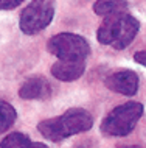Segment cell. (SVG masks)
Instances as JSON below:
<instances>
[{"label":"cell","instance_id":"6da1fadb","mask_svg":"<svg viewBox=\"0 0 146 148\" xmlns=\"http://www.w3.org/2000/svg\"><path fill=\"white\" fill-rule=\"evenodd\" d=\"M93 126V119L89 111L82 108L67 109L62 115L42 120L37 125L39 133L51 142H62L70 136L89 131Z\"/></svg>","mask_w":146,"mask_h":148},{"label":"cell","instance_id":"7a4b0ae2","mask_svg":"<svg viewBox=\"0 0 146 148\" xmlns=\"http://www.w3.org/2000/svg\"><path fill=\"white\" fill-rule=\"evenodd\" d=\"M139 30L140 22L124 11L106 16L96 31V39L103 45H112L117 50H123L135 39Z\"/></svg>","mask_w":146,"mask_h":148},{"label":"cell","instance_id":"3957f363","mask_svg":"<svg viewBox=\"0 0 146 148\" xmlns=\"http://www.w3.org/2000/svg\"><path fill=\"white\" fill-rule=\"evenodd\" d=\"M141 115H143V105L137 101H128L110 111L107 117L103 120L101 130L107 136L123 137L132 133Z\"/></svg>","mask_w":146,"mask_h":148},{"label":"cell","instance_id":"277c9868","mask_svg":"<svg viewBox=\"0 0 146 148\" xmlns=\"http://www.w3.org/2000/svg\"><path fill=\"white\" fill-rule=\"evenodd\" d=\"M47 50L61 61H86L90 55L89 42L73 33L54 34L47 44Z\"/></svg>","mask_w":146,"mask_h":148},{"label":"cell","instance_id":"5b68a950","mask_svg":"<svg viewBox=\"0 0 146 148\" xmlns=\"http://www.w3.org/2000/svg\"><path fill=\"white\" fill-rule=\"evenodd\" d=\"M54 17V0H31L22 11L19 27L25 34H37L51 23Z\"/></svg>","mask_w":146,"mask_h":148},{"label":"cell","instance_id":"8992f818","mask_svg":"<svg viewBox=\"0 0 146 148\" xmlns=\"http://www.w3.org/2000/svg\"><path fill=\"white\" fill-rule=\"evenodd\" d=\"M104 84L109 90L120 95H135L139 90V75L132 70H118L106 77Z\"/></svg>","mask_w":146,"mask_h":148},{"label":"cell","instance_id":"52a82bcc","mask_svg":"<svg viewBox=\"0 0 146 148\" xmlns=\"http://www.w3.org/2000/svg\"><path fill=\"white\" fill-rule=\"evenodd\" d=\"M84 72H86L84 61H61L59 59L51 67V75L65 83H70V81L81 78Z\"/></svg>","mask_w":146,"mask_h":148},{"label":"cell","instance_id":"ba28073f","mask_svg":"<svg viewBox=\"0 0 146 148\" xmlns=\"http://www.w3.org/2000/svg\"><path fill=\"white\" fill-rule=\"evenodd\" d=\"M51 95V86L44 78H30L19 89V97L23 100H44Z\"/></svg>","mask_w":146,"mask_h":148},{"label":"cell","instance_id":"9c48e42d","mask_svg":"<svg viewBox=\"0 0 146 148\" xmlns=\"http://www.w3.org/2000/svg\"><path fill=\"white\" fill-rule=\"evenodd\" d=\"M0 148H48V147L41 142H33L28 136L22 133H11L0 142Z\"/></svg>","mask_w":146,"mask_h":148},{"label":"cell","instance_id":"30bf717a","mask_svg":"<svg viewBox=\"0 0 146 148\" xmlns=\"http://www.w3.org/2000/svg\"><path fill=\"white\" fill-rule=\"evenodd\" d=\"M128 10V2L126 0H96L93 3V11L98 16H110L124 13Z\"/></svg>","mask_w":146,"mask_h":148},{"label":"cell","instance_id":"8fae6325","mask_svg":"<svg viewBox=\"0 0 146 148\" xmlns=\"http://www.w3.org/2000/svg\"><path fill=\"white\" fill-rule=\"evenodd\" d=\"M16 117H17V112L10 103L0 100V134L5 133L6 130H10L11 126L14 125Z\"/></svg>","mask_w":146,"mask_h":148},{"label":"cell","instance_id":"7c38bea8","mask_svg":"<svg viewBox=\"0 0 146 148\" xmlns=\"http://www.w3.org/2000/svg\"><path fill=\"white\" fill-rule=\"evenodd\" d=\"M22 3L23 0H0V10H14Z\"/></svg>","mask_w":146,"mask_h":148},{"label":"cell","instance_id":"4fadbf2b","mask_svg":"<svg viewBox=\"0 0 146 148\" xmlns=\"http://www.w3.org/2000/svg\"><path fill=\"white\" fill-rule=\"evenodd\" d=\"M134 61L141 64V66L146 67V50H141V51H137L135 55H134Z\"/></svg>","mask_w":146,"mask_h":148},{"label":"cell","instance_id":"5bb4252c","mask_svg":"<svg viewBox=\"0 0 146 148\" xmlns=\"http://www.w3.org/2000/svg\"><path fill=\"white\" fill-rule=\"evenodd\" d=\"M121 148H140V147H135V145H129V147H121Z\"/></svg>","mask_w":146,"mask_h":148}]
</instances>
